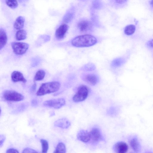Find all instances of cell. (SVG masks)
<instances>
[{
    "label": "cell",
    "instance_id": "6da1fadb",
    "mask_svg": "<svg viewBox=\"0 0 153 153\" xmlns=\"http://www.w3.org/2000/svg\"><path fill=\"white\" fill-rule=\"evenodd\" d=\"M97 42L96 38L89 34L79 36L71 41L73 46L76 47H87L95 45Z\"/></svg>",
    "mask_w": 153,
    "mask_h": 153
},
{
    "label": "cell",
    "instance_id": "7a4b0ae2",
    "mask_svg": "<svg viewBox=\"0 0 153 153\" xmlns=\"http://www.w3.org/2000/svg\"><path fill=\"white\" fill-rule=\"evenodd\" d=\"M61 84L58 81H52L42 84L36 93L38 96L55 92L59 90Z\"/></svg>",
    "mask_w": 153,
    "mask_h": 153
},
{
    "label": "cell",
    "instance_id": "3957f363",
    "mask_svg": "<svg viewBox=\"0 0 153 153\" xmlns=\"http://www.w3.org/2000/svg\"><path fill=\"white\" fill-rule=\"evenodd\" d=\"M89 93V89L86 86L82 85L78 88L76 93L73 97V100L75 102L85 100L87 97Z\"/></svg>",
    "mask_w": 153,
    "mask_h": 153
},
{
    "label": "cell",
    "instance_id": "277c9868",
    "mask_svg": "<svg viewBox=\"0 0 153 153\" xmlns=\"http://www.w3.org/2000/svg\"><path fill=\"white\" fill-rule=\"evenodd\" d=\"M3 98L6 101L18 102L22 100L24 96L22 94L13 90H6L2 94Z\"/></svg>",
    "mask_w": 153,
    "mask_h": 153
},
{
    "label": "cell",
    "instance_id": "5b68a950",
    "mask_svg": "<svg viewBox=\"0 0 153 153\" xmlns=\"http://www.w3.org/2000/svg\"><path fill=\"white\" fill-rule=\"evenodd\" d=\"M65 103L64 98H60L47 100L43 102V105L46 107L58 109L64 106Z\"/></svg>",
    "mask_w": 153,
    "mask_h": 153
},
{
    "label": "cell",
    "instance_id": "8992f818",
    "mask_svg": "<svg viewBox=\"0 0 153 153\" xmlns=\"http://www.w3.org/2000/svg\"><path fill=\"white\" fill-rule=\"evenodd\" d=\"M11 46L13 52L18 55L25 54L28 50L29 45L23 42H13L11 43Z\"/></svg>",
    "mask_w": 153,
    "mask_h": 153
},
{
    "label": "cell",
    "instance_id": "52a82bcc",
    "mask_svg": "<svg viewBox=\"0 0 153 153\" xmlns=\"http://www.w3.org/2000/svg\"><path fill=\"white\" fill-rule=\"evenodd\" d=\"M90 141L93 143H96L101 140L102 136L100 130L97 128H93L89 132Z\"/></svg>",
    "mask_w": 153,
    "mask_h": 153
},
{
    "label": "cell",
    "instance_id": "ba28073f",
    "mask_svg": "<svg viewBox=\"0 0 153 153\" xmlns=\"http://www.w3.org/2000/svg\"><path fill=\"white\" fill-rule=\"evenodd\" d=\"M77 27L80 32L85 33L91 30L92 25L91 22L87 20H82L78 22Z\"/></svg>",
    "mask_w": 153,
    "mask_h": 153
},
{
    "label": "cell",
    "instance_id": "9c48e42d",
    "mask_svg": "<svg viewBox=\"0 0 153 153\" xmlns=\"http://www.w3.org/2000/svg\"><path fill=\"white\" fill-rule=\"evenodd\" d=\"M68 26L65 24L61 25L56 30L55 36L58 39L63 38L68 30Z\"/></svg>",
    "mask_w": 153,
    "mask_h": 153
},
{
    "label": "cell",
    "instance_id": "30bf717a",
    "mask_svg": "<svg viewBox=\"0 0 153 153\" xmlns=\"http://www.w3.org/2000/svg\"><path fill=\"white\" fill-rule=\"evenodd\" d=\"M114 148L115 153H126L128 151V147L125 143L119 142L114 145Z\"/></svg>",
    "mask_w": 153,
    "mask_h": 153
},
{
    "label": "cell",
    "instance_id": "8fae6325",
    "mask_svg": "<svg viewBox=\"0 0 153 153\" xmlns=\"http://www.w3.org/2000/svg\"><path fill=\"white\" fill-rule=\"evenodd\" d=\"M11 79L12 82H21L25 83L27 82V80L23 74L18 71H14L12 73Z\"/></svg>",
    "mask_w": 153,
    "mask_h": 153
},
{
    "label": "cell",
    "instance_id": "7c38bea8",
    "mask_svg": "<svg viewBox=\"0 0 153 153\" xmlns=\"http://www.w3.org/2000/svg\"><path fill=\"white\" fill-rule=\"evenodd\" d=\"M77 139L84 143H87L90 141L89 132L87 130H81L78 133L77 135Z\"/></svg>",
    "mask_w": 153,
    "mask_h": 153
},
{
    "label": "cell",
    "instance_id": "4fadbf2b",
    "mask_svg": "<svg viewBox=\"0 0 153 153\" xmlns=\"http://www.w3.org/2000/svg\"><path fill=\"white\" fill-rule=\"evenodd\" d=\"M55 126L62 128H67L71 125L70 121L66 118L59 119L54 123Z\"/></svg>",
    "mask_w": 153,
    "mask_h": 153
},
{
    "label": "cell",
    "instance_id": "5bb4252c",
    "mask_svg": "<svg viewBox=\"0 0 153 153\" xmlns=\"http://www.w3.org/2000/svg\"><path fill=\"white\" fill-rule=\"evenodd\" d=\"M83 79L89 85L94 86L98 82V79L96 76L94 74H89L85 75L83 77Z\"/></svg>",
    "mask_w": 153,
    "mask_h": 153
},
{
    "label": "cell",
    "instance_id": "9a60e30c",
    "mask_svg": "<svg viewBox=\"0 0 153 153\" xmlns=\"http://www.w3.org/2000/svg\"><path fill=\"white\" fill-rule=\"evenodd\" d=\"M130 146L132 149L136 153H139L141 151V146L138 139L136 137L131 138L129 141Z\"/></svg>",
    "mask_w": 153,
    "mask_h": 153
},
{
    "label": "cell",
    "instance_id": "2e32d148",
    "mask_svg": "<svg viewBox=\"0 0 153 153\" xmlns=\"http://www.w3.org/2000/svg\"><path fill=\"white\" fill-rule=\"evenodd\" d=\"M25 22V19L23 17L21 16L18 17L14 23V28L18 30L22 29L24 26Z\"/></svg>",
    "mask_w": 153,
    "mask_h": 153
},
{
    "label": "cell",
    "instance_id": "e0dca14e",
    "mask_svg": "<svg viewBox=\"0 0 153 153\" xmlns=\"http://www.w3.org/2000/svg\"><path fill=\"white\" fill-rule=\"evenodd\" d=\"M7 36L4 30L1 28L0 30V49L3 48L5 45L7 41Z\"/></svg>",
    "mask_w": 153,
    "mask_h": 153
},
{
    "label": "cell",
    "instance_id": "ac0fdd59",
    "mask_svg": "<svg viewBox=\"0 0 153 153\" xmlns=\"http://www.w3.org/2000/svg\"><path fill=\"white\" fill-rule=\"evenodd\" d=\"M27 32L24 29H21L17 31L15 34L16 39L19 41L25 39L27 37Z\"/></svg>",
    "mask_w": 153,
    "mask_h": 153
},
{
    "label": "cell",
    "instance_id": "d6986e66",
    "mask_svg": "<svg viewBox=\"0 0 153 153\" xmlns=\"http://www.w3.org/2000/svg\"><path fill=\"white\" fill-rule=\"evenodd\" d=\"M125 62V60L123 58H117L112 61L111 65L113 68H117L122 66Z\"/></svg>",
    "mask_w": 153,
    "mask_h": 153
},
{
    "label": "cell",
    "instance_id": "ffe728a7",
    "mask_svg": "<svg viewBox=\"0 0 153 153\" xmlns=\"http://www.w3.org/2000/svg\"><path fill=\"white\" fill-rule=\"evenodd\" d=\"M66 148L65 144L60 142L57 145L53 153H66Z\"/></svg>",
    "mask_w": 153,
    "mask_h": 153
},
{
    "label": "cell",
    "instance_id": "44dd1931",
    "mask_svg": "<svg viewBox=\"0 0 153 153\" xmlns=\"http://www.w3.org/2000/svg\"><path fill=\"white\" fill-rule=\"evenodd\" d=\"M45 72L43 70H39L36 73L34 76V79L35 81H40L44 78Z\"/></svg>",
    "mask_w": 153,
    "mask_h": 153
},
{
    "label": "cell",
    "instance_id": "7402d4cb",
    "mask_svg": "<svg viewBox=\"0 0 153 153\" xmlns=\"http://www.w3.org/2000/svg\"><path fill=\"white\" fill-rule=\"evenodd\" d=\"M136 30L135 25H129L126 26L124 29L125 33L127 35H130L133 34Z\"/></svg>",
    "mask_w": 153,
    "mask_h": 153
},
{
    "label": "cell",
    "instance_id": "603a6c76",
    "mask_svg": "<svg viewBox=\"0 0 153 153\" xmlns=\"http://www.w3.org/2000/svg\"><path fill=\"white\" fill-rule=\"evenodd\" d=\"M96 69L95 65L93 63H87L83 66L81 70L84 71H91Z\"/></svg>",
    "mask_w": 153,
    "mask_h": 153
},
{
    "label": "cell",
    "instance_id": "cb8c5ba5",
    "mask_svg": "<svg viewBox=\"0 0 153 153\" xmlns=\"http://www.w3.org/2000/svg\"><path fill=\"white\" fill-rule=\"evenodd\" d=\"M42 146V153H47L49 147L48 143V141L45 139H41L40 140Z\"/></svg>",
    "mask_w": 153,
    "mask_h": 153
},
{
    "label": "cell",
    "instance_id": "d4e9b609",
    "mask_svg": "<svg viewBox=\"0 0 153 153\" xmlns=\"http://www.w3.org/2000/svg\"><path fill=\"white\" fill-rule=\"evenodd\" d=\"M5 3L7 6L12 9L16 8L18 5L17 1L15 0H7Z\"/></svg>",
    "mask_w": 153,
    "mask_h": 153
},
{
    "label": "cell",
    "instance_id": "484cf974",
    "mask_svg": "<svg viewBox=\"0 0 153 153\" xmlns=\"http://www.w3.org/2000/svg\"><path fill=\"white\" fill-rule=\"evenodd\" d=\"M74 14L71 12H68L65 15L63 19V21L66 23L70 22L73 19Z\"/></svg>",
    "mask_w": 153,
    "mask_h": 153
},
{
    "label": "cell",
    "instance_id": "4316f807",
    "mask_svg": "<svg viewBox=\"0 0 153 153\" xmlns=\"http://www.w3.org/2000/svg\"><path fill=\"white\" fill-rule=\"evenodd\" d=\"M22 153H38V152L34 149L27 148L25 149L22 151Z\"/></svg>",
    "mask_w": 153,
    "mask_h": 153
},
{
    "label": "cell",
    "instance_id": "83f0119b",
    "mask_svg": "<svg viewBox=\"0 0 153 153\" xmlns=\"http://www.w3.org/2000/svg\"><path fill=\"white\" fill-rule=\"evenodd\" d=\"M6 153H19V152L16 149L10 148L7 150Z\"/></svg>",
    "mask_w": 153,
    "mask_h": 153
},
{
    "label": "cell",
    "instance_id": "f1b7e54d",
    "mask_svg": "<svg viewBox=\"0 0 153 153\" xmlns=\"http://www.w3.org/2000/svg\"><path fill=\"white\" fill-rule=\"evenodd\" d=\"M5 137L3 134H1L0 135V147H1L4 142V140H5Z\"/></svg>",
    "mask_w": 153,
    "mask_h": 153
},
{
    "label": "cell",
    "instance_id": "f546056e",
    "mask_svg": "<svg viewBox=\"0 0 153 153\" xmlns=\"http://www.w3.org/2000/svg\"><path fill=\"white\" fill-rule=\"evenodd\" d=\"M31 104L32 106L36 107L37 106L38 104V101L36 99H33L31 101Z\"/></svg>",
    "mask_w": 153,
    "mask_h": 153
},
{
    "label": "cell",
    "instance_id": "4dcf8cb0",
    "mask_svg": "<svg viewBox=\"0 0 153 153\" xmlns=\"http://www.w3.org/2000/svg\"><path fill=\"white\" fill-rule=\"evenodd\" d=\"M94 7L96 8H99L101 6V4L98 1H95L93 2Z\"/></svg>",
    "mask_w": 153,
    "mask_h": 153
},
{
    "label": "cell",
    "instance_id": "1f68e13d",
    "mask_svg": "<svg viewBox=\"0 0 153 153\" xmlns=\"http://www.w3.org/2000/svg\"><path fill=\"white\" fill-rule=\"evenodd\" d=\"M147 45L150 47L153 48V38L148 42Z\"/></svg>",
    "mask_w": 153,
    "mask_h": 153
},
{
    "label": "cell",
    "instance_id": "d6a6232c",
    "mask_svg": "<svg viewBox=\"0 0 153 153\" xmlns=\"http://www.w3.org/2000/svg\"><path fill=\"white\" fill-rule=\"evenodd\" d=\"M115 2L118 4H123L126 3L127 1L126 0H115Z\"/></svg>",
    "mask_w": 153,
    "mask_h": 153
},
{
    "label": "cell",
    "instance_id": "836d02e7",
    "mask_svg": "<svg viewBox=\"0 0 153 153\" xmlns=\"http://www.w3.org/2000/svg\"><path fill=\"white\" fill-rule=\"evenodd\" d=\"M36 83L33 84L31 87V91L32 92L34 91L36 88Z\"/></svg>",
    "mask_w": 153,
    "mask_h": 153
},
{
    "label": "cell",
    "instance_id": "e575fe53",
    "mask_svg": "<svg viewBox=\"0 0 153 153\" xmlns=\"http://www.w3.org/2000/svg\"><path fill=\"white\" fill-rule=\"evenodd\" d=\"M149 3L151 6L153 8V0L150 1Z\"/></svg>",
    "mask_w": 153,
    "mask_h": 153
}]
</instances>
